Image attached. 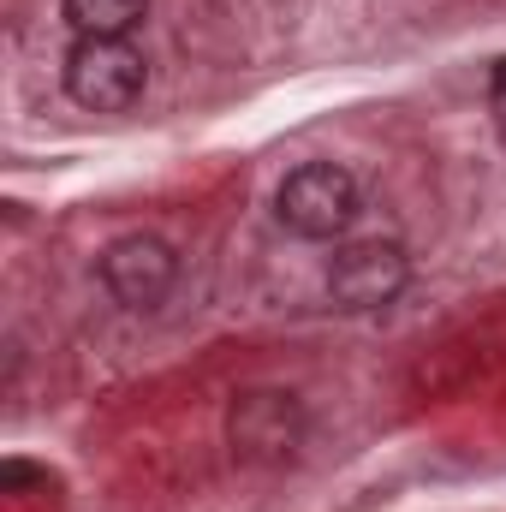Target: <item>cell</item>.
Returning <instances> with one entry per match:
<instances>
[{"label":"cell","mask_w":506,"mask_h":512,"mask_svg":"<svg viewBox=\"0 0 506 512\" xmlns=\"http://www.w3.org/2000/svg\"><path fill=\"white\" fill-rule=\"evenodd\" d=\"M274 209H280V227L286 233L328 245V239H346V227L364 209V191H358V179L340 161H304V167H292L280 179Z\"/></svg>","instance_id":"obj_1"},{"label":"cell","mask_w":506,"mask_h":512,"mask_svg":"<svg viewBox=\"0 0 506 512\" xmlns=\"http://www.w3.org/2000/svg\"><path fill=\"white\" fill-rule=\"evenodd\" d=\"M149 66L126 36H78L66 54V96L90 114H126L143 96Z\"/></svg>","instance_id":"obj_2"},{"label":"cell","mask_w":506,"mask_h":512,"mask_svg":"<svg viewBox=\"0 0 506 512\" xmlns=\"http://www.w3.org/2000/svg\"><path fill=\"white\" fill-rule=\"evenodd\" d=\"M405 280H411V256L393 239H358L328 262V298L340 310H381L405 292Z\"/></svg>","instance_id":"obj_3"},{"label":"cell","mask_w":506,"mask_h":512,"mask_svg":"<svg viewBox=\"0 0 506 512\" xmlns=\"http://www.w3.org/2000/svg\"><path fill=\"white\" fill-rule=\"evenodd\" d=\"M173 280H179V256L155 233H131V239H114L102 251V286L126 310H155L173 292Z\"/></svg>","instance_id":"obj_4"},{"label":"cell","mask_w":506,"mask_h":512,"mask_svg":"<svg viewBox=\"0 0 506 512\" xmlns=\"http://www.w3.org/2000/svg\"><path fill=\"white\" fill-rule=\"evenodd\" d=\"M233 429V447L256 459V465H274V459H292L298 441H304V405L292 393H274V387H256L233 405L227 417Z\"/></svg>","instance_id":"obj_5"},{"label":"cell","mask_w":506,"mask_h":512,"mask_svg":"<svg viewBox=\"0 0 506 512\" xmlns=\"http://www.w3.org/2000/svg\"><path fill=\"white\" fill-rule=\"evenodd\" d=\"M78 36H131L149 12V0H60Z\"/></svg>","instance_id":"obj_6"}]
</instances>
